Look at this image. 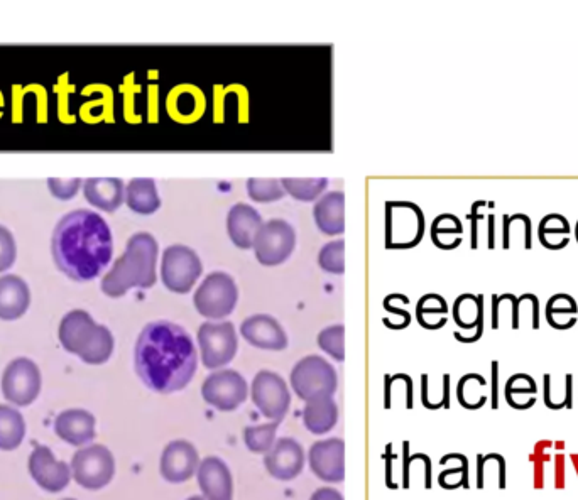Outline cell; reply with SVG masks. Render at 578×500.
Instances as JSON below:
<instances>
[{"instance_id":"5","label":"cell","mask_w":578,"mask_h":500,"mask_svg":"<svg viewBox=\"0 0 578 500\" xmlns=\"http://www.w3.org/2000/svg\"><path fill=\"white\" fill-rule=\"evenodd\" d=\"M289 384L301 401L310 403L322 397H333L339 387V375L327 359L308 355L296 362L289 374Z\"/></svg>"},{"instance_id":"20","label":"cell","mask_w":578,"mask_h":500,"mask_svg":"<svg viewBox=\"0 0 578 500\" xmlns=\"http://www.w3.org/2000/svg\"><path fill=\"white\" fill-rule=\"evenodd\" d=\"M198 487L207 500H234V477L219 457L202 458L197 472Z\"/></svg>"},{"instance_id":"17","label":"cell","mask_w":578,"mask_h":500,"mask_svg":"<svg viewBox=\"0 0 578 500\" xmlns=\"http://www.w3.org/2000/svg\"><path fill=\"white\" fill-rule=\"evenodd\" d=\"M306 455L303 446L295 438H279L273 448L264 455V467L279 482H291L300 477L305 468Z\"/></svg>"},{"instance_id":"16","label":"cell","mask_w":578,"mask_h":500,"mask_svg":"<svg viewBox=\"0 0 578 500\" xmlns=\"http://www.w3.org/2000/svg\"><path fill=\"white\" fill-rule=\"evenodd\" d=\"M311 472L325 484H340L345 479V443L342 438H327L310 446Z\"/></svg>"},{"instance_id":"3","label":"cell","mask_w":578,"mask_h":500,"mask_svg":"<svg viewBox=\"0 0 578 500\" xmlns=\"http://www.w3.org/2000/svg\"><path fill=\"white\" fill-rule=\"evenodd\" d=\"M159 244L148 232H139L127 240L124 254L114 262L100 283L109 298H122L131 289L153 288L158 279Z\"/></svg>"},{"instance_id":"41","label":"cell","mask_w":578,"mask_h":500,"mask_svg":"<svg viewBox=\"0 0 578 500\" xmlns=\"http://www.w3.org/2000/svg\"><path fill=\"white\" fill-rule=\"evenodd\" d=\"M17 257V245L11 230L0 225V272H6L14 266Z\"/></svg>"},{"instance_id":"43","label":"cell","mask_w":578,"mask_h":500,"mask_svg":"<svg viewBox=\"0 0 578 500\" xmlns=\"http://www.w3.org/2000/svg\"><path fill=\"white\" fill-rule=\"evenodd\" d=\"M577 313V303L568 294H557L546 305V320H555L558 315H573Z\"/></svg>"},{"instance_id":"6","label":"cell","mask_w":578,"mask_h":500,"mask_svg":"<svg viewBox=\"0 0 578 500\" xmlns=\"http://www.w3.org/2000/svg\"><path fill=\"white\" fill-rule=\"evenodd\" d=\"M239 301V288L234 278L224 271L208 274L193 296V306L207 320H224L232 315Z\"/></svg>"},{"instance_id":"34","label":"cell","mask_w":578,"mask_h":500,"mask_svg":"<svg viewBox=\"0 0 578 500\" xmlns=\"http://www.w3.org/2000/svg\"><path fill=\"white\" fill-rule=\"evenodd\" d=\"M246 186L247 195L256 203L278 202L286 195L281 180L276 178H251Z\"/></svg>"},{"instance_id":"37","label":"cell","mask_w":578,"mask_h":500,"mask_svg":"<svg viewBox=\"0 0 578 500\" xmlns=\"http://www.w3.org/2000/svg\"><path fill=\"white\" fill-rule=\"evenodd\" d=\"M447 301L440 294H426L418 301L416 306V318L420 325L426 330H433L431 325V316H447Z\"/></svg>"},{"instance_id":"35","label":"cell","mask_w":578,"mask_h":500,"mask_svg":"<svg viewBox=\"0 0 578 500\" xmlns=\"http://www.w3.org/2000/svg\"><path fill=\"white\" fill-rule=\"evenodd\" d=\"M345 328L344 325H332V327L323 328L318 333V347L322 348L325 354L330 355L335 362H344Z\"/></svg>"},{"instance_id":"15","label":"cell","mask_w":578,"mask_h":500,"mask_svg":"<svg viewBox=\"0 0 578 500\" xmlns=\"http://www.w3.org/2000/svg\"><path fill=\"white\" fill-rule=\"evenodd\" d=\"M197 446L186 440L170 441L164 446L159 460V472L168 484H185L197 475L200 467Z\"/></svg>"},{"instance_id":"36","label":"cell","mask_w":578,"mask_h":500,"mask_svg":"<svg viewBox=\"0 0 578 500\" xmlns=\"http://www.w3.org/2000/svg\"><path fill=\"white\" fill-rule=\"evenodd\" d=\"M344 250V240H333L323 245L318 254V266L325 272L342 276L345 272Z\"/></svg>"},{"instance_id":"42","label":"cell","mask_w":578,"mask_h":500,"mask_svg":"<svg viewBox=\"0 0 578 500\" xmlns=\"http://www.w3.org/2000/svg\"><path fill=\"white\" fill-rule=\"evenodd\" d=\"M82 185L83 181L80 178H71V180L50 178L48 180V188H50L51 195L61 200V202H68L71 198H75Z\"/></svg>"},{"instance_id":"51","label":"cell","mask_w":578,"mask_h":500,"mask_svg":"<svg viewBox=\"0 0 578 500\" xmlns=\"http://www.w3.org/2000/svg\"><path fill=\"white\" fill-rule=\"evenodd\" d=\"M577 240H578V223H577Z\"/></svg>"},{"instance_id":"46","label":"cell","mask_w":578,"mask_h":500,"mask_svg":"<svg viewBox=\"0 0 578 500\" xmlns=\"http://www.w3.org/2000/svg\"><path fill=\"white\" fill-rule=\"evenodd\" d=\"M310 500H344V495L333 487H322L311 494Z\"/></svg>"},{"instance_id":"39","label":"cell","mask_w":578,"mask_h":500,"mask_svg":"<svg viewBox=\"0 0 578 500\" xmlns=\"http://www.w3.org/2000/svg\"><path fill=\"white\" fill-rule=\"evenodd\" d=\"M553 448V441H538L535 450L531 453V463H533V479H535V489H545L546 463L551 460L550 450Z\"/></svg>"},{"instance_id":"21","label":"cell","mask_w":578,"mask_h":500,"mask_svg":"<svg viewBox=\"0 0 578 500\" xmlns=\"http://www.w3.org/2000/svg\"><path fill=\"white\" fill-rule=\"evenodd\" d=\"M261 213L247 203H235L227 215V232L235 247L252 249L257 232L262 227Z\"/></svg>"},{"instance_id":"47","label":"cell","mask_w":578,"mask_h":500,"mask_svg":"<svg viewBox=\"0 0 578 500\" xmlns=\"http://www.w3.org/2000/svg\"><path fill=\"white\" fill-rule=\"evenodd\" d=\"M499 408V364L492 362V409Z\"/></svg>"},{"instance_id":"2","label":"cell","mask_w":578,"mask_h":500,"mask_svg":"<svg viewBox=\"0 0 578 500\" xmlns=\"http://www.w3.org/2000/svg\"><path fill=\"white\" fill-rule=\"evenodd\" d=\"M51 254L66 278L87 283L99 278L114 256L109 223L92 210H73L56 223Z\"/></svg>"},{"instance_id":"13","label":"cell","mask_w":578,"mask_h":500,"mask_svg":"<svg viewBox=\"0 0 578 500\" xmlns=\"http://www.w3.org/2000/svg\"><path fill=\"white\" fill-rule=\"evenodd\" d=\"M41 386V370L26 357L12 360L2 374V394L12 406H31L38 399Z\"/></svg>"},{"instance_id":"44","label":"cell","mask_w":578,"mask_h":500,"mask_svg":"<svg viewBox=\"0 0 578 500\" xmlns=\"http://www.w3.org/2000/svg\"><path fill=\"white\" fill-rule=\"evenodd\" d=\"M176 95V93H175ZM200 98V93L198 92H181V95H176L175 97V110L180 112L181 119H191V117H197L195 110H197L198 104L197 100Z\"/></svg>"},{"instance_id":"7","label":"cell","mask_w":578,"mask_h":500,"mask_svg":"<svg viewBox=\"0 0 578 500\" xmlns=\"http://www.w3.org/2000/svg\"><path fill=\"white\" fill-rule=\"evenodd\" d=\"M198 354L208 370L225 369L235 359L239 338L232 321H205L197 333Z\"/></svg>"},{"instance_id":"40","label":"cell","mask_w":578,"mask_h":500,"mask_svg":"<svg viewBox=\"0 0 578 500\" xmlns=\"http://www.w3.org/2000/svg\"><path fill=\"white\" fill-rule=\"evenodd\" d=\"M438 482H440L443 489L452 490L459 489V487L469 489V460H467V457L462 455L459 467L442 472V475L438 477Z\"/></svg>"},{"instance_id":"4","label":"cell","mask_w":578,"mask_h":500,"mask_svg":"<svg viewBox=\"0 0 578 500\" xmlns=\"http://www.w3.org/2000/svg\"><path fill=\"white\" fill-rule=\"evenodd\" d=\"M58 338L68 354L77 355L88 365L105 364L114 354V335L87 311L66 313L58 328Z\"/></svg>"},{"instance_id":"31","label":"cell","mask_w":578,"mask_h":500,"mask_svg":"<svg viewBox=\"0 0 578 500\" xmlns=\"http://www.w3.org/2000/svg\"><path fill=\"white\" fill-rule=\"evenodd\" d=\"M279 421H269V423L249 426L244 430V443L247 450L256 455H266L273 448L274 443L278 441Z\"/></svg>"},{"instance_id":"8","label":"cell","mask_w":578,"mask_h":500,"mask_svg":"<svg viewBox=\"0 0 578 500\" xmlns=\"http://www.w3.org/2000/svg\"><path fill=\"white\" fill-rule=\"evenodd\" d=\"M425 215L416 203H386V247L413 249L425 235Z\"/></svg>"},{"instance_id":"49","label":"cell","mask_w":578,"mask_h":500,"mask_svg":"<svg viewBox=\"0 0 578 500\" xmlns=\"http://www.w3.org/2000/svg\"><path fill=\"white\" fill-rule=\"evenodd\" d=\"M489 225H491V247H494V232H492V230H494V218L491 217Z\"/></svg>"},{"instance_id":"12","label":"cell","mask_w":578,"mask_h":500,"mask_svg":"<svg viewBox=\"0 0 578 500\" xmlns=\"http://www.w3.org/2000/svg\"><path fill=\"white\" fill-rule=\"evenodd\" d=\"M295 247V229L283 218H273L262 223L252 245L257 262L266 267L279 266L288 261Z\"/></svg>"},{"instance_id":"52","label":"cell","mask_w":578,"mask_h":500,"mask_svg":"<svg viewBox=\"0 0 578 500\" xmlns=\"http://www.w3.org/2000/svg\"><path fill=\"white\" fill-rule=\"evenodd\" d=\"M65 500H75V499H65Z\"/></svg>"},{"instance_id":"30","label":"cell","mask_w":578,"mask_h":500,"mask_svg":"<svg viewBox=\"0 0 578 500\" xmlns=\"http://www.w3.org/2000/svg\"><path fill=\"white\" fill-rule=\"evenodd\" d=\"M284 191L303 203L317 202L327 190V178H283Z\"/></svg>"},{"instance_id":"24","label":"cell","mask_w":578,"mask_h":500,"mask_svg":"<svg viewBox=\"0 0 578 500\" xmlns=\"http://www.w3.org/2000/svg\"><path fill=\"white\" fill-rule=\"evenodd\" d=\"M31 305V289L19 276L0 278V320L14 321L26 315Z\"/></svg>"},{"instance_id":"38","label":"cell","mask_w":578,"mask_h":500,"mask_svg":"<svg viewBox=\"0 0 578 500\" xmlns=\"http://www.w3.org/2000/svg\"><path fill=\"white\" fill-rule=\"evenodd\" d=\"M536 392H538V387H536V382L533 381L531 375L516 374L506 384V401L511 408L518 409L519 397L526 396L528 399H536Z\"/></svg>"},{"instance_id":"29","label":"cell","mask_w":578,"mask_h":500,"mask_svg":"<svg viewBox=\"0 0 578 500\" xmlns=\"http://www.w3.org/2000/svg\"><path fill=\"white\" fill-rule=\"evenodd\" d=\"M484 299L482 296L462 294L453 305V320L465 330H475L484 323Z\"/></svg>"},{"instance_id":"32","label":"cell","mask_w":578,"mask_h":500,"mask_svg":"<svg viewBox=\"0 0 578 500\" xmlns=\"http://www.w3.org/2000/svg\"><path fill=\"white\" fill-rule=\"evenodd\" d=\"M452 235H457V237L462 235V223H460L459 218L450 215V213L435 218V222L431 225L433 244L437 245L438 249H455V247H459L460 242H453V240L448 239Z\"/></svg>"},{"instance_id":"23","label":"cell","mask_w":578,"mask_h":500,"mask_svg":"<svg viewBox=\"0 0 578 500\" xmlns=\"http://www.w3.org/2000/svg\"><path fill=\"white\" fill-rule=\"evenodd\" d=\"M83 195L92 207L114 213L126 203V185L120 178H88L83 181Z\"/></svg>"},{"instance_id":"28","label":"cell","mask_w":578,"mask_h":500,"mask_svg":"<svg viewBox=\"0 0 578 500\" xmlns=\"http://www.w3.org/2000/svg\"><path fill=\"white\" fill-rule=\"evenodd\" d=\"M26 436V421L12 406L0 404V450L12 452L21 446Z\"/></svg>"},{"instance_id":"33","label":"cell","mask_w":578,"mask_h":500,"mask_svg":"<svg viewBox=\"0 0 578 500\" xmlns=\"http://www.w3.org/2000/svg\"><path fill=\"white\" fill-rule=\"evenodd\" d=\"M487 382L482 375L469 374L462 377L457 387V397L465 409H480L487 403V394H479V389H486Z\"/></svg>"},{"instance_id":"26","label":"cell","mask_w":578,"mask_h":500,"mask_svg":"<svg viewBox=\"0 0 578 500\" xmlns=\"http://www.w3.org/2000/svg\"><path fill=\"white\" fill-rule=\"evenodd\" d=\"M339 423V404L333 397H322L306 403L303 409V424L311 435L323 436Z\"/></svg>"},{"instance_id":"10","label":"cell","mask_w":578,"mask_h":500,"mask_svg":"<svg viewBox=\"0 0 578 500\" xmlns=\"http://www.w3.org/2000/svg\"><path fill=\"white\" fill-rule=\"evenodd\" d=\"M71 477L80 487L100 490L112 482L115 475V458L104 445L80 448L71 460Z\"/></svg>"},{"instance_id":"19","label":"cell","mask_w":578,"mask_h":500,"mask_svg":"<svg viewBox=\"0 0 578 500\" xmlns=\"http://www.w3.org/2000/svg\"><path fill=\"white\" fill-rule=\"evenodd\" d=\"M240 335L252 347L268 352H283L288 348V333L271 315H252L242 321Z\"/></svg>"},{"instance_id":"50","label":"cell","mask_w":578,"mask_h":500,"mask_svg":"<svg viewBox=\"0 0 578 500\" xmlns=\"http://www.w3.org/2000/svg\"><path fill=\"white\" fill-rule=\"evenodd\" d=\"M186 500H207V499H205V497H203V495H193V497H190V499H186Z\"/></svg>"},{"instance_id":"48","label":"cell","mask_w":578,"mask_h":500,"mask_svg":"<svg viewBox=\"0 0 578 500\" xmlns=\"http://www.w3.org/2000/svg\"><path fill=\"white\" fill-rule=\"evenodd\" d=\"M572 386H573V377L572 374H567V377H565V408L567 409H572V397H573V392H572Z\"/></svg>"},{"instance_id":"25","label":"cell","mask_w":578,"mask_h":500,"mask_svg":"<svg viewBox=\"0 0 578 500\" xmlns=\"http://www.w3.org/2000/svg\"><path fill=\"white\" fill-rule=\"evenodd\" d=\"M313 218L322 234L337 237L345 232V196L342 191H328L315 203Z\"/></svg>"},{"instance_id":"14","label":"cell","mask_w":578,"mask_h":500,"mask_svg":"<svg viewBox=\"0 0 578 500\" xmlns=\"http://www.w3.org/2000/svg\"><path fill=\"white\" fill-rule=\"evenodd\" d=\"M251 399L264 418L281 423L291 406L288 382L273 370H261L252 379Z\"/></svg>"},{"instance_id":"18","label":"cell","mask_w":578,"mask_h":500,"mask_svg":"<svg viewBox=\"0 0 578 500\" xmlns=\"http://www.w3.org/2000/svg\"><path fill=\"white\" fill-rule=\"evenodd\" d=\"M29 473L34 482L46 492H61L71 480V468L55 455L48 446H36L29 457Z\"/></svg>"},{"instance_id":"22","label":"cell","mask_w":578,"mask_h":500,"mask_svg":"<svg viewBox=\"0 0 578 500\" xmlns=\"http://www.w3.org/2000/svg\"><path fill=\"white\" fill-rule=\"evenodd\" d=\"M97 421L85 409H66L55 421L56 435L73 446H85L97 435Z\"/></svg>"},{"instance_id":"1","label":"cell","mask_w":578,"mask_h":500,"mask_svg":"<svg viewBox=\"0 0 578 500\" xmlns=\"http://www.w3.org/2000/svg\"><path fill=\"white\" fill-rule=\"evenodd\" d=\"M198 348L185 328L168 320L142 328L134 348V367L142 384L158 394L183 391L197 374Z\"/></svg>"},{"instance_id":"9","label":"cell","mask_w":578,"mask_h":500,"mask_svg":"<svg viewBox=\"0 0 578 500\" xmlns=\"http://www.w3.org/2000/svg\"><path fill=\"white\" fill-rule=\"evenodd\" d=\"M203 264L188 245L166 247L161 257V281L171 293L188 294L202 276Z\"/></svg>"},{"instance_id":"27","label":"cell","mask_w":578,"mask_h":500,"mask_svg":"<svg viewBox=\"0 0 578 500\" xmlns=\"http://www.w3.org/2000/svg\"><path fill=\"white\" fill-rule=\"evenodd\" d=\"M126 205L137 215H153L161 208L158 186L153 178H134L126 186Z\"/></svg>"},{"instance_id":"45","label":"cell","mask_w":578,"mask_h":500,"mask_svg":"<svg viewBox=\"0 0 578 500\" xmlns=\"http://www.w3.org/2000/svg\"><path fill=\"white\" fill-rule=\"evenodd\" d=\"M553 482H555V487L557 489H565V484H567V458L563 455H557L555 457V462H553Z\"/></svg>"},{"instance_id":"11","label":"cell","mask_w":578,"mask_h":500,"mask_svg":"<svg viewBox=\"0 0 578 500\" xmlns=\"http://www.w3.org/2000/svg\"><path fill=\"white\" fill-rule=\"evenodd\" d=\"M203 401L220 413H232L246 403L249 384L234 369L213 370L202 384Z\"/></svg>"}]
</instances>
